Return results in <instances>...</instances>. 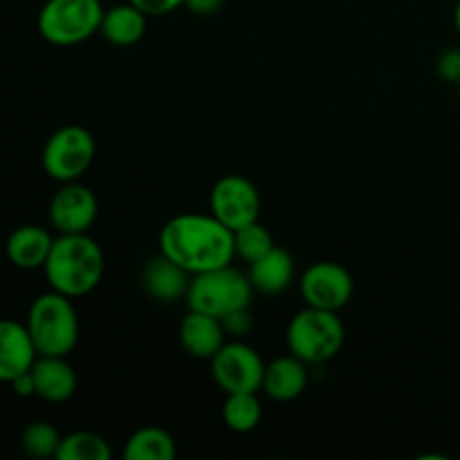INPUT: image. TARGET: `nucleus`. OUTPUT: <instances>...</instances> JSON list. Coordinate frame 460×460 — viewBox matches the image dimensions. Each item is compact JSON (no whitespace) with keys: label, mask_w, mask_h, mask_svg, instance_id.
I'll return each mask as SVG.
<instances>
[{"label":"nucleus","mask_w":460,"mask_h":460,"mask_svg":"<svg viewBox=\"0 0 460 460\" xmlns=\"http://www.w3.org/2000/svg\"><path fill=\"white\" fill-rule=\"evenodd\" d=\"M160 254L189 274L223 268L236 259L234 232L214 214H180L160 229Z\"/></svg>","instance_id":"nucleus-1"},{"label":"nucleus","mask_w":460,"mask_h":460,"mask_svg":"<svg viewBox=\"0 0 460 460\" xmlns=\"http://www.w3.org/2000/svg\"><path fill=\"white\" fill-rule=\"evenodd\" d=\"M45 279L54 292L79 299L102 283L106 256L88 234H58L43 265Z\"/></svg>","instance_id":"nucleus-2"},{"label":"nucleus","mask_w":460,"mask_h":460,"mask_svg":"<svg viewBox=\"0 0 460 460\" xmlns=\"http://www.w3.org/2000/svg\"><path fill=\"white\" fill-rule=\"evenodd\" d=\"M27 332L36 353L67 358L79 341V317L70 296L45 292L36 296L27 313Z\"/></svg>","instance_id":"nucleus-3"},{"label":"nucleus","mask_w":460,"mask_h":460,"mask_svg":"<svg viewBox=\"0 0 460 460\" xmlns=\"http://www.w3.org/2000/svg\"><path fill=\"white\" fill-rule=\"evenodd\" d=\"M288 349L305 364H323L335 358L346 341V328L332 310L305 305L288 323Z\"/></svg>","instance_id":"nucleus-4"},{"label":"nucleus","mask_w":460,"mask_h":460,"mask_svg":"<svg viewBox=\"0 0 460 460\" xmlns=\"http://www.w3.org/2000/svg\"><path fill=\"white\" fill-rule=\"evenodd\" d=\"M252 295H254V286L250 277L229 263L209 272L193 274L184 301L189 310L223 319L236 310L250 308Z\"/></svg>","instance_id":"nucleus-5"},{"label":"nucleus","mask_w":460,"mask_h":460,"mask_svg":"<svg viewBox=\"0 0 460 460\" xmlns=\"http://www.w3.org/2000/svg\"><path fill=\"white\" fill-rule=\"evenodd\" d=\"M102 0H48L39 12V31L48 43L70 48L99 34Z\"/></svg>","instance_id":"nucleus-6"},{"label":"nucleus","mask_w":460,"mask_h":460,"mask_svg":"<svg viewBox=\"0 0 460 460\" xmlns=\"http://www.w3.org/2000/svg\"><path fill=\"white\" fill-rule=\"evenodd\" d=\"M97 144L84 126H63L49 135L43 146V171L57 182H75L93 166Z\"/></svg>","instance_id":"nucleus-7"},{"label":"nucleus","mask_w":460,"mask_h":460,"mask_svg":"<svg viewBox=\"0 0 460 460\" xmlns=\"http://www.w3.org/2000/svg\"><path fill=\"white\" fill-rule=\"evenodd\" d=\"M211 377L227 394L261 391L265 362L245 341H225L218 353L209 359Z\"/></svg>","instance_id":"nucleus-8"},{"label":"nucleus","mask_w":460,"mask_h":460,"mask_svg":"<svg viewBox=\"0 0 460 460\" xmlns=\"http://www.w3.org/2000/svg\"><path fill=\"white\" fill-rule=\"evenodd\" d=\"M209 209L225 227L236 232V229L259 220V189L254 187L252 180L243 178V175H223V178L214 184V189H211Z\"/></svg>","instance_id":"nucleus-9"},{"label":"nucleus","mask_w":460,"mask_h":460,"mask_svg":"<svg viewBox=\"0 0 460 460\" xmlns=\"http://www.w3.org/2000/svg\"><path fill=\"white\" fill-rule=\"evenodd\" d=\"M305 305L340 313L353 299L355 283L349 270L335 261H317L305 268L299 281Z\"/></svg>","instance_id":"nucleus-10"},{"label":"nucleus","mask_w":460,"mask_h":460,"mask_svg":"<svg viewBox=\"0 0 460 460\" xmlns=\"http://www.w3.org/2000/svg\"><path fill=\"white\" fill-rule=\"evenodd\" d=\"M99 202L85 184L63 182L49 202V223L58 234H88L97 220Z\"/></svg>","instance_id":"nucleus-11"},{"label":"nucleus","mask_w":460,"mask_h":460,"mask_svg":"<svg viewBox=\"0 0 460 460\" xmlns=\"http://www.w3.org/2000/svg\"><path fill=\"white\" fill-rule=\"evenodd\" d=\"M39 358L25 323L0 319V382H12L21 373L30 371Z\"/></svg>","instance_id":"nucleus-12"},{"label":"nucleus","mask_w":460,"mask_h":460,"mask_svg":"<svg viewBox=\"0 0 460 460\" xmlns=\"http://www.w3.org/2000/svg\"><path fill=\"white\" fill-rule=\"evenodd\" d=\"M180 344L191 358L211 359L225 344V326L218 317L189 310L180 322Z\"/></svg>","instance_id":"nucleus-13"},{"label":"nucleus","mask_w":460,"mask_h":460,"mask_svg":"<svg viewBox=\"0 0 460 460\" xmlns=\"http://www.w3.org/2000/svg\"><path fill=\"white\" fill-rule=\"evenodd\" d=\"M308 364L301 362L295 355H283V358L272 359L265 364L263 385L261 389L265 391L270 400L274 402H292L299 398L308 386Z\"/></svg>","instance_id":"nucleus-14"},{"label":"nucleus","mask_w":460,"mask_h":460,"mask_svg":"<svg viewBox=\"0 0 460 460\" xmlns=\"http://www.w3.org/2000/svg\"><path fill=\"white\" fill-rule=\"evenodd\" d=\"M31 377H34L36 395L45 402H66L76 391V373L66 358H52V355H39L31 364Z\"/></svg>","instance_id":"nucleus-15"},{"label":"nucleus","mask_w":460,"mask_h":460,"mask_svg":"<svg viewBox=\"0 0 460 460\" xmlns=\"http://www.w3.org/2000/svg\"><path fill=\"white\" fill-rule=\"evenodd\" d=\"M142 283L151 299L160 301V304H175L178 299L187 296L191 274L171 259H166L164 254H160L146 263Z\"/></svg>","instance_id":"nucleus-16"},{"label":"nucleus","mask_w":460,"mask_h":460,"mask_svg":"<svg viewBox=\"0 0 460 460\" xmlns=\"http://www.w3.org/2000/svg\"><path fill=\"white\" fill-rule=\"evenodd\" d=\"M52 234L39 225H22L16 227L7 238V259L21 270H39L48 261L49 250H52Z\"/></svg>","instance_id":"nucleus-17"},{"label":"nucleus","mask_w":460,"mask_h":460,"mask_svg":"<svg viewBox=\"0 0 460 460\" xmlns=\"http://www.w3.org/2000/svg\"><path fill=\"white\" fill-rule=\"evenodd\" d=\"M250 277L254 290L265 292V295H279L295 281V259L290 252L274 245L268 254L250 263Z\"/></svg>","instance_id":"nucleus-18"},{"label":"nucleus","mask_w":460,"mask_h":460,"mask_svg":"<svg viewBox=\"0 0 460 460\" xmlns=\"http://www.w3.org/2000/svg\"><path fill=\"white\" fill-rule=\"evenodd\" d=\"M146 13L135 7L130 0L124 4H115L103 12L99 34L117 48H128V45L142 40L144 31H146Z\"/></svg>","instance_id":"nucleus-19"},{"label":"nucleus","mask_w":460,"mask_h":460,"mask_svg":"<svg viewBox=\"0 0 460 460\" xmlns=\"http://www.w3.org/2000/svg\"><path fill=\"white\" fill-rule=\"evenodd\" d=\"M126 460H173L175 440L162 427H142L124 447Z\"/></svg>","instance_id":"nucleus-20"},{"label":"nucleus","mask_w":460,"mask_h":460,"mask_svg":"<svg viewBox=\"0 0 460 460\" xmlns=\"http://www.w3.org/2000/svg\"><path fill=\"white\" fill-rule=\"evenodd\" d=\"M263 418V407L254 391L227 394L223 402V422L234 434H250Z\"/></svg>","instance_id":"nucleus-21"},{"label":"nucleus","mask_w":460,"mask_h":460,"mask_svg":"<svg viewBox=\"0 0 460 460\" xmlns=\"http://www.w3.org/2000/svg\"><path fill=\"white\" fill-rule=\"evenodd\" d=\"M112 449L103 436L93 431H75L63 436L57 460H111Z\"/></svg>","instance_id":"nucleus-22"},{"label":"nucleus","mask_w":460,"mask_h":460,"mask_svg":"<svg viewBox=\"0 0 460 460\" xmlns=\"http://www.w3.org/2000/svg\"><path fill=\"white\" fill-rule=\"evenodd\" d=\"M272 247V234H270L268 227H263L259 220H254V223L245 225V227L234 232V252H236L238 259L245 261L247 265L254 263V261L261 259L263 254H268Z\"/></svg>","instance_id":"nucleus-23"},{"label":"nucleus","mask_w":460,"mask_h":460,"mask_svg":"<svg viewBox=\"0 0 460 460\" xmlns=\"http://www.w3.org/2000/svg\"><path fill=\"white\" fill-rule=\"evenodd\" d=\"M21 445L22 452L31 458H57L58 445H61V434L49 422H31L22 431Z\"/></svg>","instance_id":"nucleus-24"},{"label":"nucleus","mask_w":460,"mask_h":460,"mask_svg":"<svg viewBox=\"0 0 460 460\" xmlns=\"http://www.w3.org/2000/svg\"><path fill=\"white\" fill-rule=\"evenodd\" d=\"M137 9H142L148 18L151 16H166V13L175 12L182 7L184 0H130Z\"/></svg>","instance_id":"nucleus-25"},{"label":"nucleus","mask_w":460,"mask_h":460,"mask_svg":"<svg viewBox=\"0 0 460 460\" xmlns=\"http://www.w3.org/2000/svg\"><path fill=\"white\" fill-rule=\"evenodd\" d=\"M438 75L443 76L445 81L458 84V79H460V49H447V52L440 54Z\"/></svg>","instance_id":"nucleus-26"},{"label":"nucleus","mask_w":460,"mask_h":460,"mask_svg":"<svg viewBox=\"0 0 460 460\" xmlns=\"http://www.w3.org/2000/svg\"><path fill=\"white\" fill-rule=\"evenodd\" d=\"M247 310L250 308L236 310V313H232V314H227V317L220 319L225 326V332H232V335H238V337L245 335V332L252 328V317Z\"/></svg>","instance_id":"nucleus-27"},{"label":"nucleus","mask_w":460,"mask_h":460,"mask_svg":"<svg viewBox=\"0 0 460 460\" xmlns=\"http://www.w3.org/2000/svg\"><path fill=\"white\" fill-rule=\"evenodd\" d=\"M9 385H12L13 394L21 395V398H30V395H36V386H34V377H31V371L21 373V376L13 377Z\"/></svg>","instance_id":"nucleus-28"},{"label":"nucleus","mask_w":460,"mask_h":460,"mask_svg":"<svg viewBox=\"0 0 460 460\" xmlns=\"http://www.w3.org/2000/svg\"><path fill=\"white\" fill-rule=\"evenodd\" d=\"M223 0H184V7L191 9L198 16H209V13L218 12Z\"/></svg>","instance_id":"nucleus-29"},{"label":"nucleus","mask_w":460,"mask_h":460,"mask_svg":"<svg viewBox=\"0 0 460 460\" xmlns=\"http://www.w3.org/2000/svg\"><path fill=\"white\" fill-rule=\"evenodd\" d=\"M454 22H456V30H458V36H460V0L456 3V12H454Z\"/></svg>","instance_id":"nucleus-30"},{"label":"nucleus","mask_w":460,"mask_h":460,"mask_svg":"<svg viewBox=\"0 0 460 460\" xmlns=\"http://www.w3.org/2000/svg\"><path fill=\"white\" fill-rule=\"evenodd\" d=\"M456 88H458V97H460V79H458V84H456Z\"/></svg>","instance_id":"nucleus-31"}]
</instances>
